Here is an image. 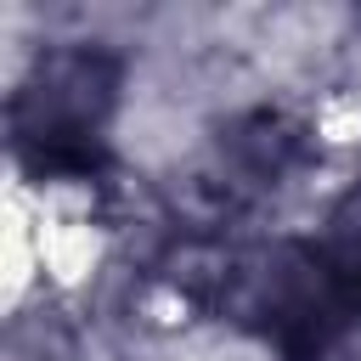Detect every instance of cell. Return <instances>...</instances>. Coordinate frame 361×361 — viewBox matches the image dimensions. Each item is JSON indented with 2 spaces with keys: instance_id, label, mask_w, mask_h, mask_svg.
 Masks as SVG:
<instances>
[{
  "instance_id": "cell-1",
  "label": "cell",
  "mask_w": 361,
  "mask_h": 361,
  "mask_svg": "<svg viewBox=\"0 0 361 361\" xmlns=\"http://www.w3.org/2000/svg\"><path fill=\"white\" fill-rule=\"evenodd\" d=\"M197 288L209 305H220L231 322H243L248 333L276 344L288 361H316L344 333V322L355 316L327 254L310 243L214 248L203 259Z\"/></svg>"
},
{
  "instance_id": "cell-2",
  "label": "cell",
  "mask_w": 361,
  "mask_h": 361,
  "mask_svg": "<svg viewBox=\"0 0 361 361\" xmlns=\"http://www.w3.org/2000/svg\"><path fill=\"white\" fill-rule=\"evenodd\" d=\"M118 90H124V62L107 45H96V39L45 45L11 96V135H17L23 158L51 175L85 169L107 141Z\"/></svg>"
},
{
  "instance_id": "cell-3",
  "label": "cell",
  "mask_w": 361,
  "mask_h": 361,
  "mask_svg": "<svg viewBox=\"0 0 361 361\" xmlns=\"http://www.w3.org/2000/svg\"><path fill=\"white\" fill-rule=\"evenodd\" d=\"M0 361H85V344L56 305H28L0 322Z\"/></svg>"
},
{
  "instance_id": "cell-4",
  "label": "cell",
  "mask_w": 361,
  "mask_h": 361,
  "mask_svg": "<svg viewBox=\"0 0 361 361\" xmlns=\"http://www.w3.org/2000/svg\"><path fill=\"white\" fill-rule=\"evenodd\" d=\"M322 254H327L333 276L344 282L350 305L361 310V180L333 203V214H327V237H322Z\"/></svg>"
}]
</instances>
